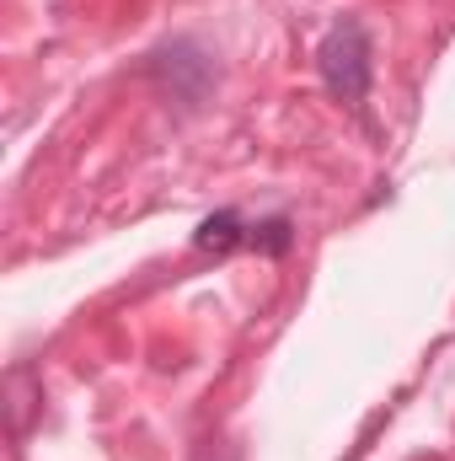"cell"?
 Here are the masks:
<instances>
[{"label": "cell", "instance_id": "obj_3", "mask_svg": "<svg viewBox=\"0 0 455 461\" xmlns=\"http://www.w3.org/2000/svg\"><path fill=\"white\" fill-rule=\"evenodd\" d=\"M246 241V230H241V215L236 210H215L204 226L193 230V247L199 252H215V258H226L230 247H241Z\"/></svg>", "mask_w": 455, "mask_h": 461}, {"label": "cell", "instance_id": "obj_2", "mask_svg": "<svg viewBox=\"0 0 455 461\" xmlns=\"http://www.w3.org/2000/svg\"><path fill=\"white\" fill-rule=\"evenodd\" d=\"M150 81H156L172 103L199 108V103L215 92L220 70H215L210 49H199L193 38H177V43H166V49H156V54H150Z\"/></svg>", "mask_w": 455, "mask_h": 461}, {"label": "cell", "instance_id": "obj_4", "mask_svg": "<svg viewBox=\"0 0 455 461\" xmlns=\"http://www.w3.org/2000/svg\"><path fill=\"white\" fill-rule=\"evenodd\" d=\"M246 241H252L257 252H268V258H284V252L295 247V226H290L284 215H273V221H263V226L252 230Z\"/></svg>", "mask_w": 455, "mask_h": 461}, {"label": "cell", "instance_id": "obj_1", "mask_svg": "<svg viewBox=\"0 0 455 461\" xmlns=\"http://www.w3.org/2000/svg\"><path fill=\"white\" fill-rule=\"evenodd\" d=\"M317 70H322V86L333 92V103H343V108H364L370 76H375V49H370L364 22L343 16L338 27L322 38V49H317Z\"/></svg>", "mask_w": 455, "mask_h": 461}]
</instances>
